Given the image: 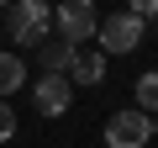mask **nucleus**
<instances>
[{"label":"nucleus","instance_id":"1","mask_svg":"<svg viewBox=\"0 0 158 148\" xmlns=\"http://www.w3.org/2000/svg\"><path fill=\"white\" fill-rule=\"evenodd\" d=\"M6 27H11V37H16V42L42 48V42H48V32H53V6H48V0H16V6L6 11Z\"/></svg>","mask_w":158,"mask_h":148},{"label":"nucleus","instance_id":"2","mask_svg":"<svg viewBox=\"0 0 158 148\" xmlns=\"http://www.w3.org/2000/svg\"><path fill=\"white\" fill-rule=\"evenodd\" d=\"M53 32L63 42H90L100 32V16H95L90 0H63V6H53Z\"/></svg>","mask_w":158,"mask_h":148},{"label":"nucleus","instance_id":"3","mask_svg":"<svg viewBox=\"0 0 158 148\" xmlns=\"http://www.w3.org/2000/svg\"><path fill=\"white\" fill-rule=\"evenodd\" d=\"M148 132H153V116L127 106L106 122V148H148Z\"/></svg>","mask_w":158,"mask_h":148},{"label":"nucleus","instance_id":"4","mask_svg":"<svg viewBox=\"0 0 158 148\" xmlns=\"http://www.w3.org/2000/svg\"><path fill=\"white\" fill-rule=\"evenodd\" d=\"M100 53H132L137 42H142V21L132 16V11H116V16H106L100 21Z\"/></svg>","mask_w":158,"mask_h":148},{"label":"nucleus","instance_id":"5","mask_svg":"<svg viewBox=\"0 0 158 148\" xmlns=\"http://www.w3.org/2000/svg\"><path fill=\"white\" fill-rule=\"evenodd\" d=\"M32 106L42 116H63L74 106V85H69V74H42V80L32 85Z\"/></svg>","mask_w":158,"mask_h":148},{"label":"nucleus","instance_id":"6","mask_svg":"<svg viewBox=\"0 0 158 148\" xmlns=\"http://www.w3.org/2000/svg\"><path fill=\"white\" fill-rule=\"evenodd\" d=\"M37 58H42V74H69V69H74V58H79V48H74V42H63V37H48V42L37 48Z\"/></svg>","mask_w":158,"mask_h":148},{"label":"nucleus","instance_id":"7","mask_svg":"<svg viewBox=\"0 0 158 148\" xmlns=\"http://www.w3.org/2000/svg\"><path fill=\"white\" fill-rule=\"evenodd\" d=\"M21 85H27V63H21V53H6V48H0V101L16 95Z\"/></svg>","mask_w":158,"mask_h":148},{"label":"nucleus","instance_id":"8","mask_svg":"<svg viewBox=\"0 0 158 148\" xmlns=\"http://www.w3.org/2000/svg\"><path fill=\"white\" fill-rule=\"evenodd\" d=\"M69 80L74 85H100L106 80V53H79L74 69H69Z\"/></svg>","mask_w":158,"mask_h":148},{"label":"nucleus","instance_id":"9","mask_svg":"<svg viewBox=\"0 0 158 148\" xmlns=\"http://www.w3.org/2000/svg\"><path fill=\"white\" fill-rule=\"evenodd\" d=\"M137 111L158 116V74H137Z\"/></svg>","mask_w":158,"mask_h":148},{"label":"nucleus","instance_id":"10","mask_svg":"<svg viewBox=\"0 0 158 148\" xmlns=\"http://www.w3.org/2000/svg\"><path fill=\"white\" fill-rule=\"evenodd\" d=\"M11 137H16V111L0 101V143H11Z\"/></svg>","mask_w":158,"mask_h":148},{"label":"nucleus","instance_id":"11","mask_svg":"<svg viewBox=\"0 0 158 148\" xmlns=\"http://www.w3.org/2000/svg\"><path fill=\"white\" fill-rule=\"evenodd\" d=\"M132 16H137V21H153V16H158V0H132Z\"/></svg>","mask_w":158,"mask_h":148},{"label":"nucleus","instance_id":"12","mask_svg":"<svg viewBox=\"0 0 158 148\" xmlns=\"http://www.w3.org/2000/svg\"><path fill=\"white\" fill-rule=\"evenodd\" d=\"M153 132H158V116H153Z\"/></svg>","mask_w":158,"mask_h":148}]
</instances>
